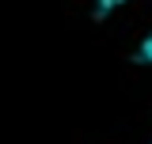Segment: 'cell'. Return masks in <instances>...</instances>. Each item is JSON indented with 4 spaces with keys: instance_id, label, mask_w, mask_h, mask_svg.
Returning <instances> with one entry per match:
<instances>
[{
    "instance_id": "cell-1",
    "label": "cell",
    "mask_w": 152,
    "mask_h": 144,
    "mask_svg": "<svg viewBox=\"0 0 152 144\" xmlns=\"http://www.w3.org/2000/svg\"><path fill=\"white\" fill-rule=\"evenodd\" d=\"M137 61H145V65H152V34L141 42V49H137Z\"/></svg>"
},
{
    "instance_id": "cell-2",
    "label": "cell",
    "mask_w": 152,
    "mask_h": 144,
    "mask_svg": "<svg viewBox=\"0 0 152 144\" xmlns=\"http://www.w3.org/2000/svg\"><path fill=\"white\" fill-rule=\"evenodd\" d=\"M91 4H95V12H99V15H107L110 8H118V4H126V0H91Z\"/></svg>"
}]
</instances>
